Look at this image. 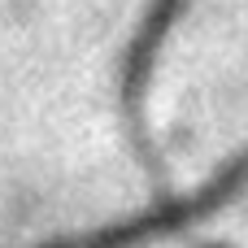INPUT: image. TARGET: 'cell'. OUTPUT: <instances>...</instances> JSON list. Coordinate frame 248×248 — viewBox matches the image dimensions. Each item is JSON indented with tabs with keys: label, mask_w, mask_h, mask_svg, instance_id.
I'll use <instances>...</instances> for the list:
<instances>
[{
	"label": "cell",
	"mask_w": 248,
	"mask_h": 248,
	"mask_svg": "<svg viewBox=\"0 0 248 248\" xmlns=\"http://www.w3.org/2000/svg\"><path fill=\"white\" fill-rule=\"evenodd\" d=\"M244 187H248V148L235 153L227 166H218L214 179H205L196 192L166 196V201H157V205H148V209H140L131 218H118L109 227H92V231L61 235V240H44V244H31V248H144V244H153V240L179 235V231L214 218Z\"/></svg>",
	"instance_id": "obj_1"
},
{
	"label": "cell",
	"mask_w": 248,
	"mask_h": 248,
	"mask_svg": "<svg viewBox=\"0 0 248 248\" xmlns=\"http://www.w3.org/2000/svg\"><path fill=\"white\" fill-rule=\"evenodd\" d=\"M192 0H153L144 22L135 26V39L126 44L122 52V78H118V105H122V126L131 135V148L135 157L161 179V157L153 148V135H148V87H153V74H157V52L166 44V35L174 31V22L183 17Z\"/></svg>",
	"instance_id": "obj_2"
}]
</instances>
